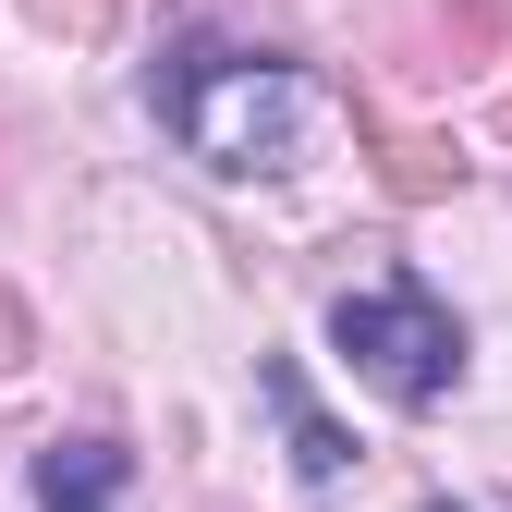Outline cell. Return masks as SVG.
<instances>
[{
	"instance_id": "1",
	"label": "cell",
	"mask_w": 512,
	"mask_h": 512,
	"mask_svg": "<svg viewBox=\"0 0 512 512\" xmlns=\"http://www.w3.org/2000/svg\"><path fill=\"white\" fill-rule=\"evenodd\" d=\"M159 122L183 147H196L208 171H293L305 159V135H317V86L293 74L281 49H171L159 61Z\"/></svg>"
},
{
	"instance_id": "2",
	"label": "cell",
	"mask_w": 512,
	"mask_h": 512,
	"mask_svg": "<svg viewBox=\"0 0 512 512\" xmlns=\"http://www.w3.org/2000/svg\"><path fill=\"white\" fill-rule=\"evenodd\" d=\"M330 342H342V366L366 378V391H391L403 415H427V403L464 378V317L439 305L415 269H403V281L342 293V305H330Z\"/></svg>"
},
{
	"instance_id": "3",
	"label": "cell",
	"mask_w": 512,
	"mask_h": 512,
	"mask_svg": "<svg viewBox=\"0 0 512 512\" xmlns=\"http://www.w3.org/2000/svg\"><path fill=\"white\" fill-rule=\"evenodd\" d=\"M256 391H269V415L293 427V476H305V488H342V476H354V439L317 415V391H305V366H293V354L256 366Z\"/></svg>"
},
{
	"instance_id": "4",
	"label": "cell",
	"mask_w": 512,
	"mask_h": 512,
	"mask_svg": "<svg viewBox=\"0 0 512 512\" xmlns=\"http://www.w3.org/2000/svg\"><path fill=\"white\" fill-rule=\"evenodd\" d=\"M122 488H135L122 439H49L37 452V512H122Z\"/></svg>"
},
{
	"instance_id": "5",
	"label": "cell",
	"mask_w": 512,
	"mask_h": 512,
	"mask_svg": "<svg viewBox=\"0 0 512 512\" xmlns=\"http://www.w3.org/2000/svg\"><path fill=\"white\" fill-rule=\"evenodd\" d=\"M378 183H391L403 208H427V196H452V183H464V159L439 147V135H403V122H378Z\"/></svg>"
},
{
	"instance_id": "6",
	"label": "cell",
	"mask_w": 512,
	"mask_h": 512,
	"mask_svg": "<svg viewBox=\"0 0 512 512\" xmlns=\"http://www.w3.org/2000/svg\"><path fill=\"white\" fill-rule=\"evenodd\" d=\"M0 366H25V305L0 293Z\"/></svg>"
},
{
	"instance_id": "7",
	"label": "cell",
	"mask_w": 512,
	"mask_h": 512,
	"mask_svg": "<svg viewBox=\"0 0 512 512\" xmlns=\"http://www.w3.org/2000/svg\"><path fill=\"white\" fill-rule=\"evenodd\" d=\"M500 135H512V98H500Z\"/></svg>"
},
{
	"instance_id": "8",
	"label": "cell",
	"mask_w": 512,
	"mask_h": 512,
	"mask_svg": "<svg viewBox=\"0 0 512 512\" xmlns=\"http://www.w3.org/2000/svg\"><path fill=\"white\" fill-rule=\"evenodd\" d=\"M427 512H452V500H427Z\"/></svg>"
}]
</instances>
